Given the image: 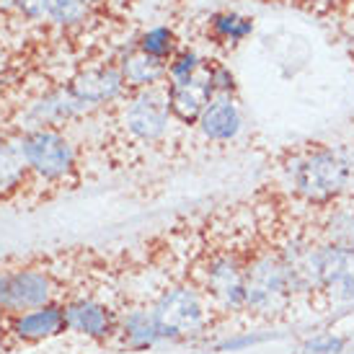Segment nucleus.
I'll return each instance as SVG.
<instances>
[{"label": "nucleus", "mask_w": 354, "mask_h": 354, "mask_svg": "<svg viewBox=\"0 0 354 354\" xmlns=\"http://www.w3.org/2000/svg\"><path fill=\"white\" fill-rule=\"evenodd\" d=\"M352 57H354V50H352Z\"/></svg>", "instance_id": "obj_30"}, {"label": "nucleus", "mask_w": 354, "mask_h": 354, "mask_svg": "<svg viewBox=\"0 0 354 354\" xmlns=\"http://www.w3.org/2000/svg\"><path fill=\"white\" fill-rule=\"evenodd\" d=\"M117 65L122 78L127 83V91H140V88H153V86H166V62L145 55L142 50L135 47V41L127 50H122L117 55Z\"/></svg>", "instance_id": "obj_15"}, {"label": "nucleus", "mask_w": 354, "mask_h": 354, "mask_svg": "<svg viewBox=\"0 0 354 354\" xmlns=\"http://www.w3.org/2000/svg\"><path fill=\"white\" fill-rule=\"evenodd\" d=\"M207 75H209V86L217 93H230L238 96V75L233 73V68L227 65L225 59L207 57Z\"/></svg>", "instance_id": "obj_22"}, {"label": "nucleus", "mask_w": 354, "mask_h": 354, "mask_svg": "<svg viewBox=\"0 0 354 354\" xmlns=\"http://www.w3.org/2000/svg\"><path fill=\"white\" fill-rule=\"evenodd\" d=\"M324 220H321V241L331 246L354 254V202L342 199L331 207H324Z\"/></svg>", "instance_id": "obj_17"}, {"label": "nucleus", "mask_w": 354, "mask_h": 354, "mask_svg": "<svg viewBox=\"0 0 354 354\" xmlns=\"http://www.w3.org/2000/svg\"><path fill=\"white\" fill-rule=\"evenodd\" d=\"M352 145H305L282 160V184L308 207H331L346 199L352 176Z\"/></svg>", "instance_id": "obj_1"}, {"label": "nucleus", "mask_w": 354, "mask_h": 354, "mask_svg": "<svg viewBox=\"0 0 354 354\" xmlns=\"http://www.w3.org/2000/svg\"><path fill=\"white\" fill-rule=\"evenodd\" d=\"M93 19V8L83 0H50L44 26L57 31H80Z\"/></svg>", "instance_id": "obj_19"}, {"label": "nucleus", "mask_w": 354, "mask_h": 354, "mask_svg": "<svg viewBox=\"0 0 354 354\" xmlns=\"http://www.w3.org/2000/svg\"><path fill=\"white\" fill-rule=\"evenodd\" d=\"M346 346L344 336H334V334H321L305 342V354H342Z\"/></svg>", "instance_id": "obj_23"}, {"label": "nucleus", "mask_w": 354, "mask_h": 354, "mask_svg": "<svg viewBox=\"0 0 354 354\" xmlns=\"http://www.w3.org/2000/svg\"><path fill=\"white\" fill-rule=\"evenodd\" d=\"M62 308H65V326H68L70 334L86 336L93 342H104L114 331H119V318L101 300L75 297V300H68Z\"/></svg>", "instance_id": "obj_12"}, {"label": "nucleus", "mask_w": 354, "mask_h": 354, "mask_svg": "<svg viewBox=\"0 0 354 354\" xmlns=\"http://www.w3.org/2000/svg\"><path fill=\"white\" fill-rule=\"evenodd\" d=\"M292 3L313 13H336L346 8V0H292Z\"/></svg>", "instance_id": "obj_25"}, {"label": "nucleus", "mask_w": 354, "mask_h": 354, "mask_svg": "<svg viewBox=\"0 0 354 354\" xmlns=\"http://www.w3.org/2000/svg\"><path fill=\"white\" fill-rule=\"evenodd\" d=\"M344 10H349V13H354V0H346V8Z\"/></svg>", "instance_id": "obj_28"}, {"label": "nucleus", "mask_w": 354, "mask_h": 354, "mask_svg": "<svg viewBox=\"0 0 354 354\" xmlns=\"http://www.w3.org/2000/svg\"><path fill=\"white\" fill-rule=\"evenodd\" d=\"M70 91L78 96L86 106L93 111L106 106H117L119 101L127 96V83L119 73L117 59H101L78 68L68 80Z\"/></svg>", "instance_id": "obj_9"}, {"label": "nucleus", "mask_w": 354, "mask_h": 354, "mask_svg": "<svg viewBox=\"0 0 354 354\" xmlns=\"http://www.w3.org/2000/svg\"><path fill=\"white\" fill-rule=\"evenodd\" d=\"M209 297L192 285H176L160 292L153 303V315L166 339H189L207 331L209 324Z\"/></svg>", "instance_id": "obj_5"}, {"label": "nucleus", "mask_w": 354, "mask_h": 354, "mask_svg": "<svg viewBox=\"0 0 354 354\" xmlns=\"http://www.w3.org/2000/svg\"><path fill=\"white\" fill-rule=\"evenodd\" d=\"M16 8H19V0H0V16H16Z\"/></svg>", "instance_id": "obj_26"}, {"label": "nucleus", "mask_w": 354, "mask_h": 354, "mask_svg": "<svg viewBox=\"0 0 354 354\" xmlns=\"http://www.w3.org/2000/svg\"><path fill=\"white\" fill-rule=\"evenodd\" d=\"M295 295V277L279 248H266L246 259V308L256 313H277Z\"/></svg>", "instance_id": "obj_3"}, {"label": "nucleus", "mask_w": 354, "mask_h": 354, "mask_svg": "<svg viewBox=\"0 0 354 354\" xmlns=\"http://www.w3.org/2000/svg\"><path fill=\"white\" fill-rule=\"evenodd\" d=\"M119 336L122 342L135 349V352H145V349H153L156 344H160L166 336L158 326L156 315L150 308H135L119 318Z\"/></svg>", "instance_id": "obj_16"}, {"label": "nucleus", "mask_w": 354, "mask_h": 354, "mask_svg": "<svg viewBox=\"0 0 354 354\" xmlns=\"http://www.w3.org/2000/svg\"><path fill=\"white\" fill-rule=\"evenodd\" d=\"M207 57L197 47H192V44H181L176 52H174V57L166 62V80H184V78H192V75H197L199 70L205 68Z\"/></svg>", "instance_id": "obj_21"}, {"label": "nucleus", "mask_w": 354, "mask_h": 354, "mask_svg": "<svg viewBox=\"0 0 354 354\" xmlns=\"http://www.w3.org/2000/svg\"><path fill=\"white\" fill-rule=\"evenodd\" d=\"M8 331L19 342H26V344L50 342V339L68 331V326H65V308L59 303H47L21 315H13L8 324Z\"/></svg>", "instance_id": "obj_13"}, {"label": "nucleus", "mask_w": 354, "mask_h": 354, "mask_svg": "<svg viewBox=\"0 0 354 354\" xmlns=\"http://www.w3.org/2000/svg\"><path fill=\"white\" fill-rule=\"evenodd\" d=\"M47 6H50V0H19L16 16H19V19H24L26 24H37V26H44Z\"/></svg>", "instance_id": "obj_24"}, {"label": "nucleus", "mask_w": 354, "mask_h": 354, "mask_svg": "<svg viewBox=\"0 0 354 354\" xmlns=\"http://www.w3.org/2000/svg\"><path fill=\"white\" fill-rule=\"evenodd\" d=\"M29 176L44 184H65L78 171V145L62 127H37L16 132Z\"/></svg>", "instance_id": "obj_2"}, {"label": "nucleus", "mask_w": 354, "mask_h": 354, "mask_svg": "<svg viewBox=\"0 0 354 354\" xmlns=\"http://www.w3.org/2000/svg\"><path fill=\"white\" fill-rule=\"evenodd\" d=\"M55 303V279L47 269L19 266L0 272V313L13 318L39 305Z\"/></svg>", "instance_id": "obj_7"}, {"label": "nucleus", "mask_w": 354, "mask_h": 354, "mask_svg": "<svg viewBox=\"0 0 354 354\" xmlns=\"http://www.w3.org/2000/svg\"><path fill=\"white\" fill-rule=\"evenodd\" d=\"M256 31V19L243 10L236 8H220L212 10L205 21L207 41L223 47V50H236L243 41H248Z\"/></svg>", "instance_id": "obj_14"}, {"label": "nucleus", "mask_w": 354, "mask_h": 354, "mask_svg": "<svg viewBox=\"0 0 354 354\" xmlns=\"http://www.w3.org/2000/svg\"><path fill=\"white\" fill-rule=\"evenodd\" d=\"M83 3H88L91 8H99V6H104V3H106V0H83Z\"/></svg>", "instance_id": "obj_27"}, {"label": "nucleus", "mask_w": 354, "mask_h": 354, "mask_svg": "<svg viewBox=\"0 0 354 354\" xmlns=\"http://www.w3.org/2000/svg\"><path fill=\"white\" fill-rule=\"evenodd\" d=\"M26 178H29V171L24 166L16 135L13 138L0 135V197L16 194L26 184Z\"/></svg>", "instance_id": "obj_18"}, {"label": "nucleus", "mask_w": 354, "mask_h": 354, "mask_svg": "<svg viewBox=\"0 0 354 354\" xmlns=\"http://www.w3.org/2000/svg\"><path fill=\"white\" fill-rule=\"evenodd\" d=\"M197 129L207 142H215V145H230V142H236L243 135V129H246L243 104L238 101V96L217 93V96L209 99V104L202 111Z\"/></svg>", "instance_id": "obj_10"}, {"label": "nucleus", "mask_w": 354, "mask_h": 354, "mask_svg": "<svg viewBox=\"0 0 354 354\" xmlns=\"http://www.w3.org/2000/svg\"><path fill=\"white\" fill-rule=\"evenodd\" d=\"M117 122L122 132L138 145H158L176 124L168 106L166 86L129 91L117 104Z\"/></svg>", "instance_id": "obj_4"}, {"label": "nucleus", "mask_w": 354, "mask_h": 354, "mask_svg": "<svg viewBox=\"0 0 354 354\" xmlns=\"http://www.w3.org/2000/svg\"><path fill=\"white\" fill-rule=\"evenodd\" d=\"M93 114V109L86 106L83 101L70 91L68 83H59L52 88L37 93L29 104H24L19 117V132L37 127H68L78 119Z\"/></svg>", "instance_id": "obj_8"}, {"label": "nucleus", "mask_w": 354, "mask_h": 354, "mask_svg": "<svg viewBox=\"0 0 354 354\" xmlns=\"http://www.w3.org/2000/svg\"><path fill=\"white\" fill-rule=\"evenodd\" d=\"M135 47L142 50L145 55L156 59H168L174 57V52L181 47V41H178V34L174 26H168V24H156V26H148V29H142L135 37Z\"/></svg>", "instance_id": "obj_20"}, {"label": "nucleus", "mask_w": 354, "mask_h": 354, "mask_svg": "<svg viewBox=\"0 0 354 354\" xmlns=\"http://www.w3.org/2000/svg\"><path fill=\"white\" fill-rule=\"evenodd\" d=\"M166 96L171 114H174V122L184 124V127H197L205 106L215 96V91L209 86V75H207V62L205 68L199 70L197 75H192V78L166 80Z\"/></svg>", "instance_id": "obj_11"}, {"label": "nucleus", "mask_w": 354, "mask_h": 354, "mask_svg": "<svg viewBox=\"0 0 354 354\" xmlns=\"http://www.w3.org/2000/svg\"><path fill=\"white\" fill-rule=\"evenodd\" d=\"M0 26H3V16H0Z\"/></svg>", "instance_id": "obj_29"}, {"label": "nucleus", "mask_w": 354, "mask_h": 354, "mask_svg": "<svg viewBox=\"0 0 354 354\" xmlns=\"http://www.w3.org/2000/svg\"><path fill=\"white\" fill-rule=\"evenodd\" d=\"M199 290L223 310L246 308V259L233 251L212 254L202 266Z\"/></svg>", "instance_id": "obj_6"}]
</instances>
